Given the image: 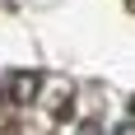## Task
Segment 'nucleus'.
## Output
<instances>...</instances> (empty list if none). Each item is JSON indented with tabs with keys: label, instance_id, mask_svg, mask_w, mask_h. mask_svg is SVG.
<instances>
[{
	"label": "nucleus",
	"instance_id": "obj_1",
	"mask_svg": "<svg viewBox=\"0 0 135 135\" xmlns=\"http://www.w3.org/2000/svg\"><path fill=\"white\" fill-rule=\"evenodd\" d=\"M112 135H135V121H121V126H117Z\"/></svg>",
	"mask_w": 135,
	"mask_h": 135
},
{
	"label": "nucleus",
	"instance_id": "obj_2",
	"mask_svg": "<svg viewBox=\"0 0 135 135\" xmlns=\"http://www.w3.org/2000/svg\"><path fill=\"white\" fill-rule=\"evenodd\" d=\"M84 135H98V131H84Z\"/></svg>",
	"mask_w": 135,
	"mask_h": 135
}]
</instances>
